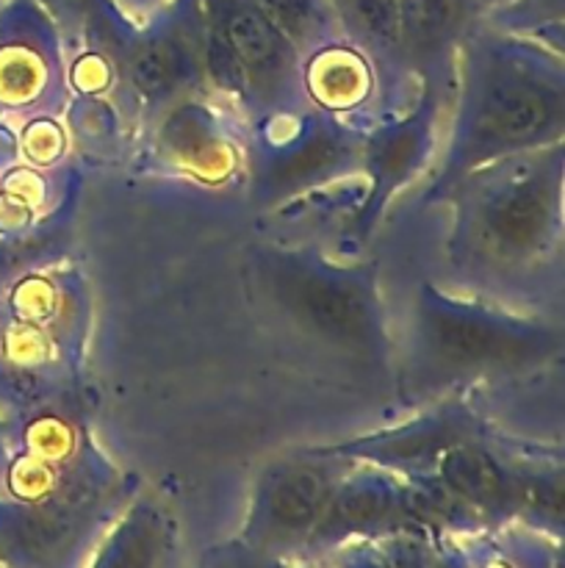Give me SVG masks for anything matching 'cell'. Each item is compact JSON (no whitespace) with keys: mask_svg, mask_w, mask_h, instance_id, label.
Here are the masks:
<instances>
[{"mask_svg":"<svg viewBox=\"0 0 565 568\" xmlns=\"http://www.w3.org/2000/svg\"><path fill=\"white\" fill-rule=\"evenodd\" d=\"M565 144L532 150L465 175L449 209L443 258L458 292L532 311L563 272Z\"/></svg>","mask_w":565,"mask_h":568,"instance_id":"6da1fadb","label":"cell"},{"mask_svg":"<svg viewBox=\"0 0 565 568\" xmlns=\"http://www.w3.org/2000/svg\"><path fill=\"white\" fill-rule=\"evenodd\" d=\"M563 50L482 20L458 55L441 150L427 172L419 203L441 205L471 172L563 144Z\"/></svg>","mask_w":565,"mask_h":568,"instance_id":"7a4b0ae2","label":"cell"},{"mask_svg":"<svg viewBox=\"0 0 565 568\" xmlns=\"http://www.w3.org/2000/svg\"><path fill=\"white\" fill-rule=\"evenodd\" d=\"M244 286L280 338L374 386H393L399 355L377 264H338L314 247L255 242L244 253Z\"/></svg>","mask_w":565,"mask_h":568,"instance_id":"3957f363","label":"cell"},{"mask_svg":"<svg viewBox=\"0 0 565 568\" xmlns=\"http://www.w3.org/2000/svg\"><path fill=\"white\" fill-rule=\"evenodd\" d=\"M404 344L424 386H454L543 369L563 353V327L537 311L421 281L410 294Z\"/></svg>","mask_w":565,"mask_h":568,"instance_id":"277c9868","label":"cell"},{"mask_svg":"<svg viewBox=\"0 0 565 568\" xmlns=\"http://www.w3.org/2000/svg\"><path fill=\"white\" fill-rule=\"evenodd\" d=\"M183 11L203 87L214 103L249 128L308 109L299 87V53L271 26L258 0H175Z\"/></svg>","mask_w":565,"mask_h":568,"instance_id":"5b68a950","label":"cell"},{"mask_svg":"<svg viewBox=\"0 0 565 568\" xmlns=\"http://www.w3.org/2000/svg\"><path fill=\"white\" fill-rule=\"evenodd\" d=\"M366 125L310 105L255 122L247 164V194L255 209H280L360 175Z\"/></svg>","mask_w":565,"mask_h":568,"instance_id":"8992f818","label":"cell"},{"mask_svg":"<svg viewBox=\"0 0 565 568\" xmlns=\"http://www.w3.org/2000/svg\"><path fill=\"white\" fill-rule=\"evenodd\" d=\"M352 464L321 447L271 458L255 475L238 541L258 552L299 564L325 516L338 480Z\"/></svg>","mask_w":565,"mask_h":568,"instance_id":"52a82bcc","label":"cell"},{"mask_svg":"<svg viewBox=\"0 0 565 568\" xmlns=\"http://www.w3.org/2000/svg\"><path fill=\"white\" fill-rule=\"evenodd\" d=\"M446 109L449 94L419 87L410 103L366 125L360 175L369 183L347 225L355 242H369L388 205L432 170L441 150Z\"/></svg>","mask_w":565,"mask_h":568,"instance_id":"ba28073f","label":"cell"},{"mask_svg":"<svg viewBox=\"0 0 565 568\" xmlns=\"http://www.w3.org/2000/svg\"><path fill=\"white\" fill-rule=\"evenodd\" d=\"M64 37L39 0L0 3V116H55L66 105Z\"/></svg>","mask_w":565,"mask_h":568,"instance_id":"9c48e42d","label":"cell"},{"mask_svg":"<svg viewBox=\"0 0 565 568\" xmlns=\"http://www.w3.org/2000/svg\"><path fill=\"white\" fill-rule=\"evenodd\" d=\"M397 532H424L419 483L352 464L338 480L299 566L321 564L355 544H374Z\"/></svg>","mask_w":565,"mask_h":568,"instance_id":"30bf717a","label":"cell"},{"mask_svg":"<svg viewBox=\"0 0 565 568\" xmlns=\"http://www.w3.org/2000/svg\"><path fill=\"white\" fill-rule=\"evenodd\" d=\"M125 505L22 503L0 494V566L86 568Z\"/></svg>","mask_w":565,"mask_h":568,"instance_id":"8fae6325","label":"cell"},{"mask_svg":"<svg viewBox=\"0 0 565 568\" xmlns=\"http://www.w3.org/2000/svg\"><path fill=\"white\" fill-rule=\"evenodd\" d=\"M120 72L125 94L147 125L170 105L205 94L192 33L175 0L144 26H133L120 50Z\"/></svg>","mask_w":565,"mask_h":568,"instance_id":"7c38bea8","label":"cell"},{"mask_svg":"<svg viewBox=\"0 0 565 568\" xmlns=\"http://www.w3.org/2000/svg\"><path fill=\"white\" fill-rule=\"evenodd\" d=\"M485 430L491 427L476 410L458 399H443L399 425L338 444H321V449L349 464L374 466L404 480H424L449 447Z\"/></svg>","mask_w":565,"mask_h":568,"instance_id":"4fadbf2b","label":"cell"},{"mask_svg":"<svg viewBox=\"0 0 565 568\" xmlns=\"http://www.w3.org/2000/svg\"><path fill=\"white\" fill-rule=\"evenodd\" d=\"M482 20V0H399V50L413 87L452 98L458 55Z\"/></svg>","mask_w":565,"mask_h":568,"instance_id":"5bb4252c","label":"cell"},{"mask_svg":"<svg viewBox=\"0 0 565 568\" xmlns=\"http://www.w3.org/2000/svg\"><path fill=\"white\" fill-rule=\"evenodd\" d=\"M424 480L452 494L485 530L515 525L513 447L493 430L449 447Z\"/></svg>","mask_w":565,"mask_h":568,"instance_id":"9a60e30c","label":"cell"},{"mask_svg":"<svg viewBox=\"0 0 565 568\" xmlns=\"http://www.w3.org/2000/svg\"><path fill=\"white\" fill-rule=\"evenodd\" d=\"M299 87L305 105L325 114L355 122H371L382 114L374 64L341 37L299 59Z\"/></svg>","mask_w":565,"mask_h":568,"instance_id":"2e32d148","label":"cell"},{"mask_svg":"<svg viewBox=\"0 0 565 568\" xmlns=\"http://www.w3.org/2000/svg\"><path fill=\"white\" fill-rule=\"evenodd\" d=\"M86 568H181V532L164 499L133 494Z\"/></svg>","mask_w":565,"mask_h":568,"instance_id":"e0dca14e","label":"cell"},{"mask_svg":"<svg viewBox=\"0 0 565 568\" xmlns=\"http://www.w3.org/2000/svg\"><path fill=\"white\" fill-rule=\"evenodd\" d=\"M330 6L341 39L355 44L374 64L382 114L410 103L415 89L404 72L399 50V0H330Z\"/></svg>","mask_w":565,"mask_h":568,"instance_id":"ac0fdd59","label":"cell"},{"mask_svg":"<svg viewBox=\"0 0 565 568\" xmlns=\"http://www.w3.org/2000/svg\"><path fill=\"white\" fill-rule=\"evenodd\" d=\"M214 105L219 103L205 94H192L170 105L153 125L158 128L161 155L172 166L188 175L219 181L236 166V148Z\"/></svg>","mask_w":565,"mask_h":568,"instance_id":"d6986e66","label":"cell"},{"mask_svg":"<svg viewBox=\"0 0 565 568\" xmlns=\"http://www.w3.org/2000/svg\"><path fill=\"white\" fill-rule=\"evenodd\" d=\"M515 460V527L563 544L565 477L563 458L513 447Z\"/></svg>","mask_w":565,"mask_h":568,"instance_id":"ffe728a7","label":"cell"},{"mask_svg":"<svg viewBox=\"0 0 565 568\" xmlns=\"http://www.w3.org/2000/svg\"><path fill=\"white\" fill-rule=\"evenodd\" d=\"M469 568H563V544L524 527H502L463 538Z\"/></svg>","mask_w":565,"mask_h":568,"instance_id":"44dd1931","label":"cell"},{"mask_svg":"<svg viewBox=\"0 0 565 568\" xmlns=\"http://www.w3.org/2000/svg\"><path fill=\"white\" fill-rule=\"evenodd\" d=\"M258 6L297 50L299 59L319 44L341 37L330 0H258Z\"/></svg>","mask_w":565,"mask_h":568,"instance_id":"7402d4cb","label":"cell"},{"mask_svg":"<svg viewBox=\"0 0 565 568\" xmlns=\"http://www.w3.org/2000/svg\"><path fill=\"white\" fill-rule=\"evenodd\" d=\"M374 547L391 568H469L463 538L397 532L374 541Z\"/></svg>","mask_w":565,"mask_h":568,"instance_id":"603a6c76","label":"cell"},{"mask_svg":"<svg viewBox=\"0 0 565 568\" xmlns=\"http://www.w3.org/2000/svg\"><path fill=\"white\" fill-rule=\"evenodd\" d=\"M485 22L499 31L518 33V37L537 39L548 48L563 50L565 0H510L487 11Z\"/></svg>","mask_w":565,"mask_h":568,"instance_id":"cb8c5ba5","label":"cell"},{"mask_svg":"<svg viewBox=\"0 0 565 568\" xmlns=\"http://www.w3.org/2000/svg\"><path fill=\"white\" fill-rule=\"evenodd\" d=\"M17 142H20V155H25L37 170L59 164L66 148L64 131L55 116H28L22 131L17 133Z\"/></svg>","mask_w":565,"mask_h":568,"instance_id":"d4e9b609","label":"cell"},{"mask_svg":"<svg viewBox=\"0 0 565 568\" xmlns=\"http://www.w3.org/2000/svg\"><path fill=\"white\" fill-rule=\"evenodd\" d=\"M197 568H302L294 560L275 558V555L258 552V549L247 547L238 538H227V541L214 544L199 555Z\"/></svg>","mask_w":565,"mask_h":568,"instance_id":"484cf974","label":"cell"},{"mask_svg":"<svg viewBox=\"0 0 565 568\" xmlns=\"http://www.w3.org/2000/svg\"><path fill=\"white\" fill-rule=\"evenodd\" d=\"M302 568H391L386 564L374 544H355V547L341 549V552L330 555L321 564L302 566Z\"/></svg>","mask_w":565,"mask_h":568,"instance_id":"4316f807","label":"cell"},{"mask_svg":"<svg viewBox=\"0 0 565 568\" xmlns=\"http://www.w3.org/2000/svg\"><path fill=\"white\" fill-rule=\"evenodd\" d=\"M114 9L125 17L131 26H144L147 20H153L158 11H164L170 6V0H111Z\"/></svg>","mask_w":565,"mask_h":568,"instance_id":"83f0119b","label":"cell"},{"mask_svg":"<svg viewBox=\"0 0 565 568\" xmlns=\"http://www.w3.org/2000/svg\"><path fill=\"white\" fill-rule=\"evenodd\" d=\"M6 466H9V438H6V422L0 416V488H3Z\"/></svg>","mask_w":565,"mask_h":568,"instance_id":"f1b7e54d","label":"cell"},{"mask_svg":"<svg viewBox=\"0 0 565 568\" xmlns=\"http://www.w3.org/2000/svg\"><path fill=\"white\" fill-rule=\"evenodd\" d=\"M504 3H510V0H482V6H485V14L487 11L499 9V6H504Z\"/></svg>","mask_w":565,"mask_h":568,"instance_id":"f546056e","label":"cell"},{"mask_svg":"<svg viewBox=\"0 0 565 568\" xmlns=\"http://www.w3.org/2000/svg\"><path fill=\"white\" fill-rule=\"evenodd\" d=\"M0 3H6V0H0Z\"/></svg>","mask_w":565,"mask_h":568,"instance_id":"4dcf8cb0","label":"cell"},{"mask_svg":"<svg viewBox=\"0 0 565 568\" xmlns=\"http://www.w3.org/2000/svg\"><path fill=\"white\" fill-rule=\"evenodd\" d=\"M0 568H3V566H0Z\"/></svg>","mask_w":565,"mask_h":568,"instance_id":"1f68e13d","label":"cell"}]
</instances>
